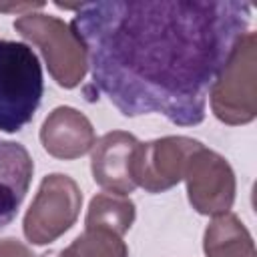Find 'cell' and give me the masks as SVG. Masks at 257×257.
<instances>
[{"instance_id": "1", "label": "cell", "mask_w": 257, "mask_h": 257, "mask_svg": "<svg viewBox=\"0 0 257 257\" xmlns=\"http://www.w3.org/2000/svg\"><path fill=\"white\" fill-rule=\"evenodd\" d=\"M251 4L237 0H106L78 4L70 32L92 86L124 116L205 120L207 100L249 34Z\"/></svg>"}, {"instance_id": "2", "label": "cell", "mask_w": 257, "mask_h": 257, "mask_svg": "<svg viewBox=\"0 0 257 257\" xmlns=\"http://www.w3.org/2000/svg\"><path fill=\"white\" fill-rule=\"evenodd\" d=\"M42 66L24 42L0 38V131H22L40 106Z\"/></svg>"}, {"instance_id": "3", "label": "cell", "mask_w": 257, "mask_h": 257, "mask_svg": "<svg viewBox=\"0 0 257 257\" xmlns=\"http://www.w3.org/2000/svg\"><path fill=\"white\" fill-rule=\"evenodd\" d=\"M34 163L24 145L0 139V229L10 225L30 189Z\"/></svg>"}, {"instance_id": "4", "label": "cell", "mask_w": 257, "mask_h": 257, "mask_svg": "<svg viewBox=\"0 0 257 257\" xmlns=\"http://www.w3.org/2000/svg\"><path fill=\"white\" fill-rule=\"evenodd\" d=\"M44 4L38 2V4H16V6H0V10H24V8H42Z\"/></svg>"}]
</instances>
